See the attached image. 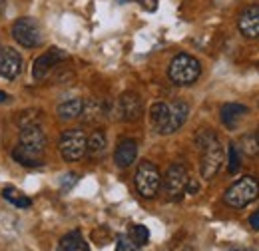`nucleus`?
I'll return each instance as SVG.
<instances>
[{"mask_svg":"<svg viewBox=\"0 0 259 251\" xmlns=\"http://www.w3.org/2000/svg\"><path fill=\"white\" fill-rule=\"evenodd\" d=\"M64 58H66V52H62L60 48H50L48 52H44L42 56H38V58L34 60L32 76L36 80L46 78V76L54 70V66H58V62L64 60Z\"/></svg>","mask_w":259,"mask_h":251,"instance_id":"10","label":"nucleus"},{"mask_svg":"<svg viewBox=\"0 0 259 251\" xmlns=\"http://www.w3.org/2000/svg\"><path fill=\"white\" fill-rule=\"evenodd\" d=\"M38 120H40V112H20V116L16 118V124L20 126V128H28V126H38Z\"/></svg>","mask_w":259,"mask_h":251,"instance_id":"24","label":"nucleus"},{"mask_svg":"<svg viewBox=\"0 0 259 251\" xmlns=\"http://www.w3.org/2000/svg\"><path fill=\"white\" fill-rule=\"evenodd\" d=\"M237 148H239V152H243L245 156H257L259 154V138L257 136H251V134H245V136L239 138Z\"/></svg>","mask_w":259,"mask_h":251,"instance_id":"20","label":"nucleus"},{"mask_svg":"<svg viewBox=\"0 0 259 251\" xmlns=\"http://www.w3.org/2000/svg\"><path fill=\"white\" fill-rule=\"evenodd\" d=\"M245 114H247V108L241 106V104H226V106H222V122L229 130H233L235 126L239 124Z\"/></svg>","mask_w":259,"mask_h":251,"instance_id":"15","label":"nucleus"},{"mask_svg":"<svg viewBox=\"0 0 259 251\" xmlns=\"http://www.w3.org/2000/svg\"><path fill=\"white\" fill-rule=\"evenodd\" d=\"M82 114H84V122H96L102 118V106L96 100H88L84 102V108H82Z\"/></svg>","mask_w":259,"mask_h":251,"instance_id":"21","label":"nucleus"},{"mask_svg":"<svg viewBox=\"0 0 259 251\" xmlns=\"http://www.w3.org/2000/svg\"><path fill=\"white\" fill-rule=\"evenodd\" d=\"M86 144H88V138H86L84 130L72 128V130H66L60 136L58 148H60V154L66 161H78L86 154Z\"/></svg>","mask_w":259,"mask_h":251,"instance_id":"7","label":"nucleus"},{"mask_svg":"<svg viewBox=\"0 0 259 251\" xmlns=\"http://www.w3.org/2000/svg\"><path fill=\"white\" fill-rule=\"evenodd\" d=\"M12 36L24 48H36L40 44V40H42L40 26L36 24V20H32V18H18L12 24Z\"/></svg>","mask_w":259,"mask_h":251,"instance_id":"9","label":"nucleus"},{"mask_svg":"<svg viewBox=\"0 0 259 251\" xmlns=\"http://www.w3.org/2000/svg\"><path fill=\"white\" fill-rule=\"evenodd\" d=\"M56 251H90V247H88V243L84 241V237L78 231H72V233H66L64 237L60 239Z\"/></svg>","mask_w":259,"mask_h":251,"instance_id":"18","label":"nucleus"},{"mask_svg":"<svg viewBox=\"0 0 259 251\" xmlns=\"http://www.w3.org/2000/svg\"><path fill=\"white\" fill-rule=\"evenodd\" d=\"M237 28L247 40H257L259 38V6H247L237 20Z\"/></svg>","mask_w":259,"mask_h":251,"instance_id":"13","label":"nucleus"},{"mask_svg":"<svg viewBox=\"0 0 259 251\" xmlns=\"http://www.w3.org/2000/svg\"><path fill=\"white\" fill-rule=\"evenodd\" d=\"M106 146H108V140H106V134L102 130L92 132V136L88 138V144H86V154L90 157H102L106 154Z\"/></svg>","mask_w":259,"mask_h":251,"instance_id":"17","label":"nucleus"},{"mask_svg":"<svg viewBox=\"0 0 259 251\" xmlns=\"http://www.w3.org/2000/svg\"><path fill=\"white\" fill-rule=\"evenodd\" d=\"M22 70V56L14 48H0V78L14 80Z\"/></svg>","mask_w":259,"mask_h":251,"instance_id":"12","label":"nucleus"},{"mask_svg":"<svg viewBox=\"0 0 259 251\" xmlns=\"http://www.w3.org/2000/svg\"><path fill=\"white\" fill-rule=\"evenodd\" d=\"M162 186V176L152 161H140L136 170V189L142 197H154Z\"/></svg>","mask_w":259,"mask_h":251,"instance_id":"6","label":"nucleus"},{"mask_svg":"<svg viewBox=\"0 0 259 251\" xmlns=\"http://www.w3.org/2000/svg\"><path fill=\"white\" fill-rule=\"evenodd\" d=\"M188 184H190L188 170L182 163H171L163 178V193L167 195V199L178 201L188 191Z\"/></svg>","mask_w":259,"mask_h":251,"instance_id":"8","label":"nucleus"},{"mask_svg":"<svg viewBox=\"0 0 259 251\" xmlns=\"http://www.w3.org/2000/svg\"><path fill=\"white\" fill-rule=\"evenodd\" d=\"M201 74V64L190 54H178L167 68V76L176 86H190Z\"/></svg>","mask_w":259,"mask_h":251,"instance_id":"5","label":"nucleus"},{"mask_svg":"<svg viewBox=\"0 0 259 251\" xmlns=\"http://www.w3.org/2000/svg\"><path fill=\"white\" fill-rule=\"evenodd\" d=\"M138 157V144L134 140H122L114 152V161L118 168H130Z\"/></svg>","mask_w":259,"mask_h":251,"instance_id":"14","label":"nucleus"},{"mask_svg":"<svg viewBox=\"0 0 259 251\" xmlns=\"http://www.w3.org/2000/svg\"><path fill=\"white\" fill-rule=\"evenodd\" d=\"M44 150H46V136L40 126H28L20 130L18 146L12 150V157L26 168H38L44 163Z\"/></svg>","mask_w":259,"mask_h":251,"instance_id":"1","label":"nucleus"},{"mask_svg":"<svg viewBox=\"0 0 259 251\" xmlns=\"http://www.w3.org/2000/svg\"><path fill=\"white\" fill-rule=\"evenodd\" d=\"M6 100H8V96L4 94V92H0V104H2V102H6Z\"/></svg>","mask_w":259,"mask_h":251,"instance_id":"29","label":"nucleus"},{"mask_svg":"<svg viewBox=\"0 0 259 251\" xmlns=\"http://www.w3.org/2000/svg\"><path fill=\"white\" fill-rule=\"evenodd\" d=\"M4 6H6V2H4V0H0V16H2V12H4Z\"/></svg>","mask_w":259,"mask_h":251,"instance_id":"30","label":"nucleus"},{"mask_svg":"<svg viewBox=\"0 0 259 251\" xmlns=\"http://www.w3.org/2000/svg\"><path fill=\"white\" fill-rule=\"evenodd\" d=\"M199 152H201V163L199 174L203 180H213L224 163V148L220 144V138L211 130H201L195 138Z\"/></svg>","mask_w":259,"mask_h":251,"instance_id":"3","label":"nucleus"},{"mask_svg":"<svg viewBox=\"0 0 259 251\" xmlns=\"http://www.w3.org/2000/svg\"><path fill=\"white\" fill-rule=\"evenodd\" d=\"M227 157H229V161H227V172L233 176V174H237L239 172V168H241V157H239V148H237V144L235 142H231L229 144V150H227Z\"/></svg>","mask_w":259,"mask_h":251,"instance_id":"23","label":"nucleus"},{"mask_svg":"<svg viewBox=\"0 0 259 251\" xmlns=\"http://www.w3.org/2000/svg\"><path fill=\"white\" fill-rule=\"evenodd\" d=\"M116 251H140V249H138V245L130 239V235H118Z\"/></svg>","mask_w":259,"mask_h":251,"instance_id":"25","label":"nucleus"},{"mask_svg":"<svg viewBox=\"0 0 259 251\" xmlns=\"http://www.w3.org/2000/svg\"><path fill=\"white\" fill-rule=\"evenodd\" d=\"M249 225L259 231V210L255 212V214H251V218H249Z\"/></svg>","mask_w":259,"mask_h":251,"instance_id":"26","label":"nucleus"},{"mask_svg":"<svg viewBox=\"0 0 259 251\" xmlns=\"http://www.w3.org/2000/svg\"><path fill=\"white\" fill-rule=\"evenodd\" d=\"M130 239H132L138 247L146 245V243L150 241V231H148V227H146V225H140V223L132 225V229H130Z\"/></svg>","mask_w":259,"mask_h":251,"instance_id":"22","label":"nucleus"},{"mask_svg":"<svg viewBox=\"0 0 259 251\" xmlns=\"http://www.w3.org/2000/svg\"><path fill=\"white\" fill-rule=\"evenodd\" d=\"M116 112H118V118L124 120V122L140 120V116H142V100H140V96L134 94V92L122 94L120 100H118Z\"/></svg>","mask_w":259,"mask_h":251,"instance_id":"11","label":"nucleus"},{"mask_svg":"<svg viewBox=\"0 0 259 251\" xmlns=\"http://www.w3.org/2000/svg\"><path fill=\"white\" fill-rule=\"evenodd\" d=\"M64 178L66 180H64V186H62L64 189H68L72 184H76V176H74V174H68V176H64Z\"/></svg>","mask_w":259,"mask_h":251,"instance_id":"27","label":"nucleus"},{"mask_svg":"<svg viewBox=\"0 0 259 251\" xmlns=\"http://www.w3.org/2000/svg\"><path fill=\"white\" fill-rule=\"evenodd\" d=\"M188 114H190V106L186 102H174V104L156 102L150 108V124L154 128V132L169 136L186 124Z\"/></svg>","mask_w":259,"mask_h":251,"instance_id":"2","label":"nucleus"},{"mask_svg":"<svg viewBox=\"0 0 259 251\" xmlns=\"http://www.w3.org/2000/svg\"><path fill=\"white\" fill-rule=\"evenodd\" d=\"M259 195V182L253 176H243L239 178L235 184H231L224 193V199L229 207L241 210L245 205H249L255 197Z\"/></svg>","mask_w":259,"mask_h":251,"instance_id":"4","label":"nucleus"},{"mask_svg":"<svg viewBox=\"0 0 259 251\" xmlns=\"http://www.w3.org/2000/svg\"><path fill=\"white\" fill-rule=\"evenodd\" d=\"M82 108H84V102L80 98H72V100H66L58 106V118L64 120V122H70V120H76L82 116Z\"/></svg>","mask_w":259,"mask_h":251,"instance_id":"16","label":"nucleus"},{"mask_svg":"<svg viewBox=\"0 0 259 251\" xmlns=\"http://www.w3.org/2000/svg\"><path fill=\"white\" fill-rule=\"evenodd\" d=\"M257 138H259V132H257Z\"/></svg>","mask_w":259,"mask_h":251,"instance_id":"31","label":"nucleus"},{"mask_svg":"<svg viewBox=\"0 0 259 251\" xmlns=\"http://www.w3.org/2000/svg\"><path fill=\"white\" fill-rule=\"evenodd\" d=\"M2 197H4L8 203L16 205V207H30V205H32V199H30V197H26L22 191H18V189L12 188V186H6V188L2 189Z\"/></svg>","mask_w":259,"mask_h":251,"instance_id":"19","label":"nucleus"},{"mask_svg":"<svg viewBox=\"0 0 259 251\" xmlns=\"http://www.w3.org/2000/svg\"><path fill=\"white\" fill-rule=\"evenodd\" d=\"M229 251H255V249H249V247H233V249Z\"/></svg>","mask_w":259,"mask_h":251,"instance_id":"28","label":"nucleus"}]
</instances>
